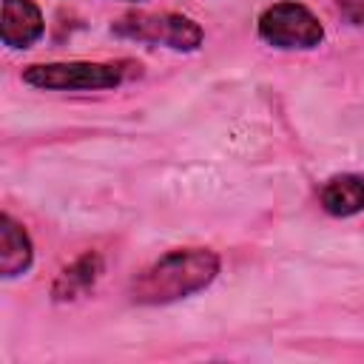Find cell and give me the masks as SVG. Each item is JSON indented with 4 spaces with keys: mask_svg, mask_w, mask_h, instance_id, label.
<instances>
[{
    "mask_svg": "<svg viewBox=\"0 0 364 364\" xmlns=\"http://www.w3.org/2000/svg\"><path fill=\"white\" fill-rule=\"evenodd\" d=\"M23 80L46 91H97L119 85L122 71L108 63H37L23 71Z\"/></svg>",
    "mask_w": 364,
    "mask_h": 364,
    "instance_id": "7a4b0ae2",
    "label": "cell"
},
{
    "mask_svg": "<svg viewBox=\"0 0 364 364\" xmlns=\"http://www.w3.org/2000/svg\"><path fill=\"white\" fill-rule=\"evenodd\" d=\"M100 273H102V259L97 253H85V256H80L74 264H68L57 276L51 293H54L57 301L77 299V296H82V293H88L94 287V282L100 279Z\"/></svg>",
    "mask_w": 364,
    "mask_h": 364,
    "instance_id": "ba28073f",
    "label": "cell"
},
{
    "mask_svg": "<svg viewBox=\"0 0 364 364\" xmlns=\"http://www.w3.org/2000/svg\"><path fill=\"white\" fill-rule=\"evenodd\" d=\"M321 205L333 216H353L364 210V176L341 173L327 179L321 188Z\"/></svg>",
    "mask_w": 364,
    "mask_h": 364,
    "instance_id": "8992f818",
    "label": "cell"
},
{
    "mask_svg": "<svg viewBox=\"0 0 364 364\" xmlns=\"http://www.w3.org/2000/svg\"><path fill=\"white\" fill-rule=\"evenodd\" d=\"M43 34V14L34 0H3L0 37L11 48H28Z\"/></svg>",
    "mask_w": 364,
    "mask_h": 364,
    "instance_id": "5b68a950",
    "label": "cell"
},
{
    "mask_svg": "<svg viewBox=\"0 0 364 364\" xmlns=\"http://www.w3.org/2000/svg\"><path fill=\"white\" fill-rule=\"evenodd\" d=\"M259 34L276 48H313L321 43L324 28L301 3H276L259 17Z\"/></svg>",
    "mask_w": 364,
    "mask_h": 364,
    "instance_id": "277c9868",
    "label": "cell"
},
{
    "mask_svg": "<svg viewBox=\"0 0 364 364\" xmlns=\"http://www.w3.org/2000/svg\"><path fill=\"white\" fill-rule=\"evenodd\" d=\"M219 273V256L205 247L171 250L148 264L131 282V299L139 304H168L208 287Z\"/></svg>",
    "mask_w": 364,
    "mask_h": 364,
    "instance_id": "6da1fadb",
    "label": "cell"
},
{
    "mask_svg": "<svg viewBox=\"0 0 364 364\" xmlns=\"http://www.w3.org/2000/svg\"><path fill=\"white\" fill-rule=\"evenodd\" d=\"M28 264H31V242L26 230L11 216H0V273L11 279L28 270Z\"/></svg>",
    "mask_w": 364,
    "mask_h": 364,
    "instance_id": "52a82bcc",
    "label": "cell"
},
{
    "mask_svg": "<svg viewBox=\"0 0 364 364\" xmlns=\"http://www.w3.org/2000/svg\"><path fill=\"white\" fill-rule=\"evenodd\" d=\"M336 6L350 23L364 26V0H336Z\"/></svg>",
    "mask_w": 364,
    "mask_h": 364,
    "instance_id": "9c48e42d",
    "label": "cell"
},
{
    "mask_svg": "<svg viewBox=\"0 0 364 364\" xmlns=\"http://www.w3.org/2000/svg\"><path fill=\"white\" fill-rule=\"evenodd\" d=\"M114 34L154 43V46H171L176 51H193L202 43V28L182 14H128L111 26Z\"/></svg>",
    "mask_w": 364,
    "mask_h": 364,
    "instance_id": "3957f363",
    "label": "cell"
}]
</instances>
